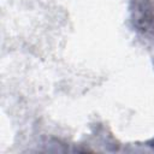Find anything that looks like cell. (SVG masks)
<instances>
[{"label": "cell", "instance_id": "6da1fadb", "mask_svg": "<svg viewBox=\"0 0 154 154\" xmlns=\"http://www.w3.org/2000/svg\"><path fill=\"white\" fill-rule=\"evenodd\" d=\"M130 11L134 28L144 36L154 37V0H132Z\"/></svg>", "mask_w": 154, "mask_h": 154}]
</instances>
